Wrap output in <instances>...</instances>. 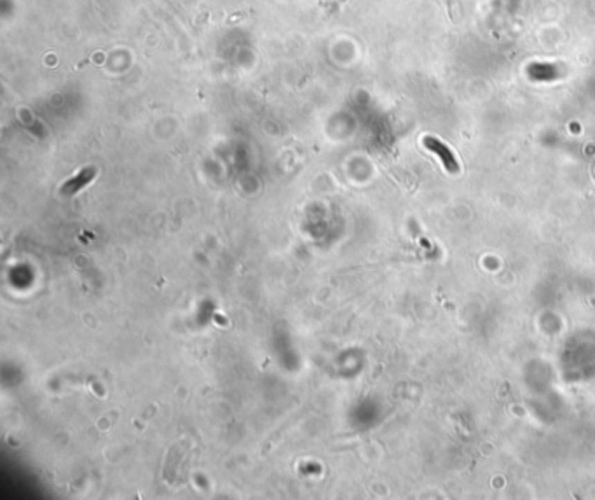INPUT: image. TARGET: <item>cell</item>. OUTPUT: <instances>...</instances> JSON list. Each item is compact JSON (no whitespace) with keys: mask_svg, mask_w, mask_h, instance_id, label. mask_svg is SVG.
I'll use <instances>...</instances> for the list:
<instances>
[{"mask_svg":"<svg viewBox=\"0 0 595 500\" xmlns=\"http://www.w3.org/2000/svg\"><path fill=\"white\" fill-rule=\"evenodd\" d=\"M425 146L428 147L432 153H435L436 156L440 157V161L443 163V166H445L447 172H450V173L459 172V163H457L456 156H454L452 150H450L449 147H447L445 144L442 142V140L435 139V137H426Z\"/></svg>","mask_w":595,"mask_h":500,"instance_id":"obj_1","label":"cell"}]
</instances>
